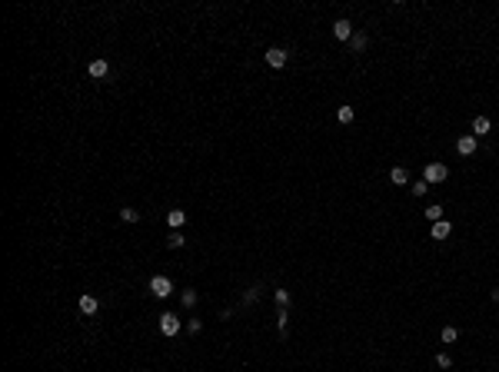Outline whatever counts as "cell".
<instances>
[{"mask_svg": "<svg viewBox=\"0 0 499 372\" xmlns=\"http://www.w3.org/2000/svg\"><path fill=\"white\" fill-rule=\"evenodd\" d=\"M446 177H449V170H446V163H430L426 166V183L430 186H436V183H446Z\"/></svg>", "mask_w": 499, "mask_h": 372, "instance_id": "1", "label": "cell"}, {"mask_svg": "<svg viewBox=\"0 0 499 372\" xmlns=\"http://www.w3.org/2000/svg\"><path fill=\"white\" fill-rule=\"evenodd\" d=\"M150 292H153L157 299H167V296L173 292V283H170L167 276H153V279H150Z\"/></svg>", "mask_w": 499, "mask_h": 372, "instance_id": "2", "label": "cell"}, {"mask_svg": "<svg viewBox=\"0 0 499 372\" xmlns=\"http://www.w3.org/2000/svg\"><path fill=\"white\" fill-rule=\"evenodd\" d=\"M160 332H163V336H177L180 332V316L177 312H163V316H160Z\"/></svg>", "mask_w": 499, "mask_h": 372, "instance_id": "3", "label": "cell"}, {"mask_svg": "<svg viewBox=\"0 0 499 372\" xmlns=\"http://www.w3.org/2000/svg\"><path fill=\"white\" fill-rule=\"evenodd\" d=\"M286 60H290V53H286L283 47H270V50H266V63H270L273 70H283Z\"/></svg>", "mask_w": 499, "mask_h": 372, "instance_id": "4", "label": "cell"}, {"mask_svg": "<svg viewBox=\"0 0 499 372\" xmlns=\"http://www.w3.org/2000/svg\"><path fill=\"white\" fill-rule=\"evenodd\" d=\"M476 146H479V143H476V136H473V133H466V136H459V140H456V153H459V156H473V153H476Z\"/></svg>", "mask_w": 499, "mask_h": 372, "instance_id": "5", "label": "cell"}, {"mask_svg": "<svg viewBox=\"0 0 499 372\" xmlns=\"http://www.w3.org/2000/svg\"><path fill=\"white\" fill-rule=\"evenodd\" d=\"M333 37L349 44V37H353V24H349V20H336V24H333Z\"/></svg>", "mask_w": 499, "mask_h": 372, "instance_id": "6", "label": "cell"}, {"mask_svg": "<svg viewBox=\"0 0 499 372\" xmlns=\"http://www.w3.org/2000/svg\"><path fill=\"white\" fill-rule=\"evenodd\" d=\"M449 233H453V223H449V220L433 223V229H430V236H433V240H449Z\"/></svg>", "mask_w": 499, "mask_h": 372, "instance_id": "7", "label": "cell"}, {"mask_svg": "<svg viewBox=\"0 0 499 372\" xmlns=\"http://www.w3.org/2000/svg\"><path fill=\"white\" fill-rule=\"evenodd\" d=\"M87 70H90V76H94V80H103V76L110 73V63H107V60H94Z\"/></svg>", "mask_w": 499, "mask_h": 372, "instance_id": "8", "label": "cell"}, {"mask_svg": "<svg viewBox=\"0 0 499 372\" xmlns=\"http://www.w3.org/2000/svg\"><path fill=\"white\" fill-rule=\"evenodd\" d=\"M493 130V120L489 116H476L473 120V136H483V133H489Z\"/></svg>", "mask_w": 499, "mask_h": 372, "instance_id": "9", "label": "cell"}, {"mask_svg": "<svg viewBox=\"0 0 499 372\" xmlns=\"http://www.w3.org/2000/svg\"><path fill=\"white\" fill-rule=\"evenodd\" d=\"M390 180H393L396 186H406V183H410V173H406L403 166H393V170H390Z\"/></svg>", "mask_w": 499, "mask_h": 372, "instance_id": "10", "label": "cell"}, {"mask_svg": "<svg viewBox=\"0 0 499 372\" xmlns=\"http://www.w3.org/2000/svg\"><path fill=\"white\" fill-rule=\"evenodd\" d=\"M167 223H170L173 229H180L187 223V213H183V209H170V213H167Z\"/></svg>", "mask_w": 499, "mask_h": 372, "instance_id": "11", "label": "cell"}, {"mask_svg": "<svg viewBox=\"0 0 499 372\" xmlns=\"http://www.w3.org/2000/svg\"><path fill=\"white\" fill-rule=\"evenodd\" d=\"M97 309H100V303H97L94 296H80V312H87V316H94Z\"/></svg>", "mask_w": 499, "mask_h": 372, "instance_id": "12", "label": "cell"}, {"mask_svg": "<svg viewBox=\"0 0 499 372\" xmlns=\"http://www.w3.org/2000/svg\"><path fill=\"white\" fill-rule=\"evenodd\" d=\"M336 120H340L343 126H349V123H353V120H356V113H353V107H340V110H336Z\"/></svg>", "mask_w": 499, "mask_h": 372, "instance_id": "13", "label": "cell"}, {"mask_svg": "<svg viewBox=\"0 0 499 372\" xmlns=\"http://www.w3.org/2000/svg\"><path fill=\"white\" fill-rule=\"evenodd\" d=\"M349 50H353V53L366 50V33H353V37H349Z\"/></svg>", "mask_w": 499, "mask_h": 372, "instance_id": "14", "label": "cell"}, {"mask_svg": "<svg viewBox=\"0 0 499 372\" xmlns=\"http://www.w3.org/2000/svg\"><path fill=\"white\" fill-rule=\"evenodd\" d=\"M183 233H180V229H173V233L170 236H167V246H170V249H180V246H183Z\"/></svg>", "mask_w": 499, "mask_h": 372, "instance_id": "15", "label": "cell"}, {"mask_svg": "<svg viewBox=\"0 0 499 372\" xmlns=\"http://www.w3.org/2000/svg\"><path fill=\"white\" fill-rule=\"evenodd\" d=\"M439 339H442V342H456V339H459V329H456V326H442Z\"/></svg>", "mask_w": 499, "mask_h": 372, "instance_id": "16", "label": "cell"}, {"mask_svg": "<svg viewBox=\"0 0 499 372\" xmlns=\"http://www.w3.org/2000/svg\"><path fill=\"white\" fill-rule=\"evenodd\" d=\"M426 220H430V223H439L442 220V206H439V203H433V206L426 209Z\"/></svg>", "mask_w": 499, "mask_h": 372, "instance_id": "17", "label": "cell"}, {"mask_svg": "<svg viewBox=\"0 0 499 372\" xmlns=\"http://www.w3.org/2000/svg\"><path fill=\"white\" fill-rule=\"evenodd\" d=\"M410 193L413 196H426V193H430V183H426V180H416V183L410 186Z\"/></svg>", "mask_w": 499, "mask_h": 372, "instance_id": "18", "label": "cell"}, {"mask_svg": "<svg viewBox=\"0 0 499 372\" xmlns=\"http://www.w3.org/2000/svg\"><path fill=\"white\" fill-rule=\"evenodd\" d=\"M273 299H276L280 309H286V306H290V292H286V289H276V292H273Z\"/></svg>", "mask_w": 499, "mask_h": 372, "instance_id": "19", "label": "cell"}, {"mask_svg": "<svg viewBox=\"0 0 499 372\" xmlns=\"http://www.w3.org/2000/svg\"><path fill=\"white\" fill-rule=\"evenodd\" d=\"M286 326H290V316H286V309H280V316H276V329H280V336H286Z\"/></svg>", "mask_w": 499, "mask_h": 372, "instance_id": "20", "label": "cell"}, {"mask_svg": "<svg viewBox=\"0 0 499 372\" xmlns=\"http://www.w3.org/2000/svg\"><path fill=\"white\" fill-rule=\"evenodd\" d=\"M120 220H123V223H137L140 213H137V209H130V206H123V209H120Z\"/></svg>", "mask_w": 499, "mask_h": 372, "instance_id": "21", "label": "cell"}, {"mask_svg": "<svg viewBox=\"0 0 499 372\" xmlns=\"http://www.w3.org/2000/svg\"><path fill=\"white\" fill-rule=\"evenodd\" d=\"M256 296H260V289H256V286H250V289L243 292V303H256Z\"/></svg>", "mask_w": 499, "mask_h": 372, "instance_id": "22", "label": "cell"}, {"mask_svg": "<svg viewBox=\"0 0 499 372\" xmlns=\"http://www.w3.org/2000/svg\"><path fill=\"white\" fill-rule=\"evenodd\" d=\"M436 366H439V369H449V366H453V359H449L446 353H439V356H436Z\"/></svg>", "mask_w": 499, "mask_h": 372, "instance_id": "23", "label": "cell"}, {"mask_svg": "<svg viewBox=\"0 0 499 372\" xmlns=\"http://www.w3.org/2000/svg\"><path fill=\"white\" fill-rule=\"evenodd\" d=\"M183 303H187V306H196V289H187V292H183Z\"/></svg>", "mask_w": 499, "mask_h": 372, "instance_id": "24", "label": "cell"}, {"mask_svg": "<svg viewBox=\"0 0 499 372\" xmlns=\"http://www.w3.org/2000/svg\"><path fill=\"white\" fill-rule=\"evenodd\" d=\"M489 299H493V303H499V289H493V292H489Z\"/></svg>", "mask_w": 499, "mask_h": 372, "instance_id": "25", "label": "cell"}]
</instances>
